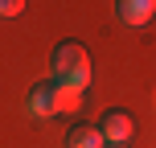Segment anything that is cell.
<instances>
[{
  "mask_svg": "<svg viewBox=\"0 0 156 148\" xmlns=\"http://www.w3.org/2000/svg\"><path fill=\"white\" fill-rule=\"evenodd\" d=\"M54 78L58 82H74L78 91H86L94 78V62H90V49L82 41H58L54 45Z\"/></svg>",
  "mask_w": 156,
  "mask_h": 148,
  "instance_id": "6da1fadb",
  "label": "cell"
},
{
  "mask_svg": "<svg viewBox=\"0 0 156 148\" xmlns=\"http://www.w3.org/2000/svg\"><path fill=\"white\" fill-rule=\"evenodd\" d=\"M99 132H103V140L107 144H132V136H136V115L127 107H107L99 115Z\"/></svg>",
  "mask_w": 156,
  "mask_h": 148,
  "instance_id": "7a4b0ae2",
  "label": "cell"
},
{
  "mask_svg": "<svg viewBox=\"0 0 156 148\" xmlns=\"http://www.w3.org/2000/svg\"><path fill=\"white\" fill-rule=\"evenodd\" d=\"M115 13L127 29H144L156 21V0H115Z\"/></svg>",
  "mask_w": 156,
  "mask_h": 148,
  "instance_id": "3957f363",
  "label": "cell"
},
{
  "mask_svg": "<svg viewBox=\"0 0 156 148\" xmlns=\"http://www.w3.org/2000/svg\"><path fill=\"white\" fill-rule=\"evenodd\" d=\"M25 111H29L33 119L58 115V111H54V82H49V78H41V82L29 86V95H25Z\"/></svg>",
  "mask_w": 156,
  "mask_h": 148,
  "instance_id": "277c9868",
  "label": "cell"
},
{
  "mask_svg": "<svg viewBox=\"0 0 156 148\" xmlns=\"http://www.w3.org/2000/svg\"><path fill=\"white\" fill-rule=\"evenodd\" d=\"M49 82H54V111L58 115H78L86 91H78L74 82H58V78H49Z\"/></svg>",
  "mask_w": 156,
  "mask_h": 148,
  "instance_id": "5b68a950",
  "label": "cell"
},
{
  "mask_svg": "<svg viewBox=\"0 0 156 148\" xmlns=\"http://www.w3.org/2000/svg\"><path fill=\"white\" fill-rule=\"evenodd\" d=\"M66 148H107V140H103L99 124H70V132H66Z\"/></svg>",
  "mask_w": 156,
  "mask_h": 148,
  "instance_id": "8992f818",
  "label": "cell"
},
{
  "mask_svg": "<svg viewBox=\"0 0 156 148\" xmlns=\"http://www.w3.org/2000/svg\"><path fill=\"white\" fill-rule=\"evenodd\" d=\"M25 13V0H0V16H21Z\"/></svg>",
  "mask_w": 156,
  "mask_h": 148,
  "instance_id": "52a82bcc",
  "label": "cell"
},
{
  "mask_svg": "<svg viewBox=\"0 0 156 148\" xmlns=\"http://www.w3.org/2000/svg\"><path fill=\"white\" fill-rule=\"evenodd\" d=\"M107 148H132V144H107Z\"/></svg>",
  "mask_w": 156,
  "mask_h": 148,
  "instance_id": "ba28073f",
  "label": "cell"
}]
</instances>
